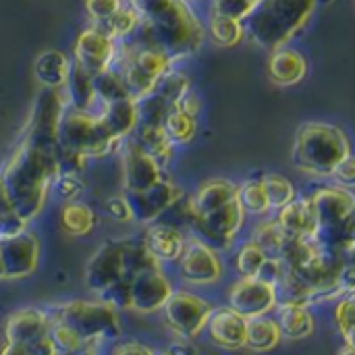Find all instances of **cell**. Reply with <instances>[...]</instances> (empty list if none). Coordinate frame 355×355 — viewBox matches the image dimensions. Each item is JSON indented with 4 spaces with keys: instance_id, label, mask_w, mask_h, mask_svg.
Here are the masks:
<instances>
[{
    "instance_id": "obj_29",
    "label": "cell",
    "mask_w": 355,
    "mask_h": 355,
    "mask_svg": "<svg viewBox=\"0 0 355 355\" xmlns=\"http://www.w3.org/2000/svg\"><path fill=\"white\" fill-rule=\"evenodd\" d=\"M58 223H60V229L67 235H71V237H85V235L94 233V229L98 225V216H96V212L89 206L73 200V202H67L64 208L60 210Z\"/></svg>"
},
{
    "instance_id": "obj_16",
    "label": "cell",
    "mask_w": 355,
    "mask_h": 355,
    "mask_svg": "<svg viewBox=\"0 0 355 355\" xmlns=\"http://www.w3.org/2000/svg\"><path fill=\"white\" fill-rule=\"evenodd\" d=\"M73 52H75V64L96 75L112 64L116 52V40L110 37L102 27L92 23L87 29H83L77 35Z\"/></svg>"
},
{
    "instance_id": "obj_39",
    "label": "cell",
    "mask_w": 355,
    "mask_h": 355,
    "mask_svg": "<svg viewBox=\"0 0 355 355\" xmlns=\"http://www.w3.org/2000/svg\"><path fill=\"white\" fill-rule=\"evenodd\" d=\"M27 223H23L19 218V214L12 210L4 189H2V183H0V239L2 237H8V235H15L19 231L25 229Z\"/></svg>"
},
{
    "instance_id": "obj_28",
    "label": "cell",
    "mask_w": 355,
    "mask_h": 355,
    "mask_svg": "<svg viewBox=\"0 0 355 355\" xmlns=\"http://www.w3.org/2000/svg\"><path fill=\"white\" fill-rule=\"evenodd\" d=\"M281 339H283L281 329H279L277 320L268 318V314L248 318L245 347H250L254 352H268V349H275L281 343Z\"/></svg>"
},
{
    "instance_id": "obj_11",
    "label": "cell",
    "mask_w": 355,
    "mask_h": 355,
    "mask_svg": "<svg viewBox=\"0 0 355 355\" xmlns=\"http://www.w3.org/2000/svg\"><path fill=\"white\" fill-rule=\"evenodd\" d=\"M173 287L166 275L160 270V264H152L133 275L129 287V310L137 314L160 312L171 297Z\"/></svg>"
},
{
    "instance_id": "obj_22",
    "label": "cell",
    "mask_w": 355,
    "mask_h": 355,
    "mask_svg": "<svg viewBox=\"0 0 355 355\" xmlns=\"http://www.w3.org/2000/svg\"><path fill=\"white\" fill-rule=\"evenodd\" d=\"M277 324L281 329V335L289 341H304L308 339L314 329V316L310 312V306H295V304H279L277 308Z\"/></svg>"
},
{
    "instance_id": "obj_33",
    "label": "cell",
    "mask_w": 355,
    "mask_h": 355,
    "mask_svg": "<svg viewBox=\"0 0 355 355\" xmlns=\"http://www.w3.org/2000/svg\"><path fill=\"white\" fill-rule=\"evenodd\" d=\"M237 202L243 208L245 214L262 216L270 212V204L264 191V185L260 179H250L243 185L237 187Z\"/></svg>"
},
{
    "instance_id": "obj_1",
    "label": "cell",
    "mask_w": 355,
    "mask_h": 355,
    "mask_svg": "<svg viewBox=\"0 0 355 355\" xmlns=\"http://www.w3.org/2000/svg\"><path fill=\"white\" fill-rule=\"evenodd\" d=\"M206 27L193 12L189 0H171L154 15L141 19L135 37L160 48L171 60H181L202 48Z\"/></svg>"
},
{
    "instance_id": "obj_15",
    "label": "cell",
    "mask_w": 355,
    "mask_h": 355,
    "mask_svg": "<svg viewBox=\"0 0 355 355\" xmlns=\"http://www.w3.org/2000/svg\"><path fill=\"white\" fill-rule=\"evenodd\" d=\"M183 191L177 187L175 181L160 177L154 185L148 189L135 191V193H125L127 202L131 206V214L137 223L152 225L160 216L166 214V210L173 206V202L181 196Z\"/></svg>"
},
{
    "instance_id": "obj_7",
    "label": "cell",
    "mask_w": 355,
    "mask_h": 355,
    "mask_svg": "<svg viewBox=\"0 0 355 355\" xmlns=\"http://www.w3.org/2000/svg\"><path fill=\"white\" fill-rule=\"evenodd\" d=\"M52 318L46 310L25 308L12 312L4 322V347L8 355H54Z\"/></svg>"
},
{
    "instance_id": "obj_10",
    "label": "cell",
    "mask_w": 355,
    "mask_h": 355,
    "mask_svg": "<svg viewBox=\"0 0 355 355\" xmlns=\"http://www.w3.org/2000/svg\"><path fill=\"white\" fill-rule=\"evenodd\" d=\"M162 312L171 331L179 339L191 341L204 333L208 318L212 314V306L189 291H175L166 300Z\"/></svg>"
},
{
    "instance_id": "obj_47",
    "label": "cell",
    "mask_w": 355,
    "mask_h": 355,
    "mask_svg": "<svg viewBox=\"0 0 355 355\" xmlns=\"http://www.w3.org/2000/svg\"><path fill=\"white\" fill-rule=\"evenodd\" d=\"M0 279H4V268H2V258H0Z\"/></svg>"
},
{
    "instance_id": "obj_34",
    "label": "cell",
    "mask_w": 355,
    "mask_h": 355,
    "mask_svg": "<svg viewBox=\"0 0 355 355\" xmlns=\"http://www.w3.org/2000/svg\"><path fill=\"white\" fill-rule=\"evenodd\" d=\"M92 81H94V89H96V96L102 104H108V102H114V100H123V98H129L127 89H125V83L121 79V75L108 67L96 75H92Z\"/></svg>"
},
{
    "instance_id": "obj_36",
    "label": "cell",
    "mask_w": 355,
    "mask_h": 355,
    "mask_svg": "<svg viewBox=\"0 0 355 355\" xmlns=\"http://www.w3.org/2000/svg\"><path fill=\"white\" fill-rule=\"evenodd\" d=\"M266 258H268V254L258 243L248 241L239 248V252L235 256V270L239 277H258Z\"/></svg>"
},
{
    "instance_id": "obj_5",
    "label": "cell",
    "mask_w": 355,
    "mask_h": 355,
    "mask_svg": "<svg viewBox=\"0 0 355 355\" xmlns=\"http://www.w3.org/2000/svg\"><path fill=\"white\" fill-rule=\"evenodd\" d=\"M123 139L114 137L98 114L77 110L73 106L64 108L58 123V148L62 152L79 154L83 158H102L119 150Z\"/></svg>"
},
{
    "instance_id": "obj_13",
    "label": "cell",
    "mask_w": 355,
    "mask_h": 355,
    "mask_svg": "<svg viewBox=\"0 0 355 355\" xmlns=\"http://www.w3.org/2000/svg\"><path fill=\"white\" fill-rule=\"evenodd\" d=\"M119 148L123 158V193L148 189L162 177V166L135 141V137H125Z\"/></svg>"
},
{
    "instance_id": "obj_44",
    "label": "cell",
    "mask_w": 355,
    "mask_h": 355,
    "mask_svg": "<svg viewBox=\"0 0 355 355\" xmlns=\"http://www.w3.org/2000/svg\"><path fill=\"white\" fill-rule=\"evenodd\" d=\"M331 177L339 183V185H345V187H352L355 183V160L354 156H347L345 160H341L335 168H333V173H331Z\"/></svg>"
},
{
    "instance_id": "obj_6",
    "label": "cell",
    "mask_w": 355,
    "mask_h": 355,
    "mask_svg": "<svg viewBox=\"0 0 355 355\" xmlns=\"http://www.w3.org/2000/svg\"><path fill=\"white\" fill-rule=\"evenodd\" d=\"M52 322H62L83 337L96 354L106 341L121 337V322L116 310L106 302H71L54 306L50 312Z\"/></svg>"
},
{
    "instance_id": "obj_21",
    "label": "cell",
    "mask_w": 355,
    "mask_h": 355,
    "mask_svg": "<svg viewBox=\"0 0 355 355\" xmlns=\"http://www.w3.org/2000/svg\"><path fill=\"white\" fill-rule=\"evenodd\" d=\"M268 73L277 85H295V83L306 79L308 60L302 52L287 48V46H281V48L272 50Z\"/></svg>"
},
{
    "instance_id": "obj_38",
    "label": "cell",
    "mask_w": 355,
    "mask_h": 355,
    "mask_svg": "<svg viewBox=\"0 0 355 355\" xmlns=\"http://www.w3.org/2000/svg\"><path fill=\"white\" fill-rule=\"evenodd\" d=\"M354 293H345L339 297L337 310H335V320L339 327V333L347 345V349L354 352V331H355V320H354Z\"/></svg>"
},
{
    "instance_id": "obj_40",
    "label": "cell",
    "mask_w": 355,
    "mask_h": 355,
    "mask_svg": "<svg viewBox=\"0 0 355 355\" xmlns=\"http://www.w3.org/2000/svg\"><path fill=\"white\" fill-rule=\"evenodd\" d=\"M52 187L56 189V193L67 200V202H73L77 200L83 189H85V183L81 181V173H58Z\"/></svg>"
},
{
    "instance_id": "obj_37",
    "label": "cell",
    "mask_w": 355,
    "mask_h": 355,
    "mask_svg": "<svg viewBox=\"0 0 355 355\" xmlns=\"http://www.w3.org/2000/svg\"><path fill=\"white\" fill-rule=\"evenodd\" d=\"M285 231L281 229V225L275 220H264L260 225L254 227V233H252V241L258 243L268 256H277L283 241H285Z\"/></svg>"
},
{
    "instance_id": "obj_20",
    "label": "cell",
    "mask_w": 355,
    "mask_h": 355,
    "mask_svg": "<svg viewBox=\"0 0 355 355\" xmlns=\"http://www.w3.org/2000/svg\"><path fill=\"white\" fill-rule=\"evenodd\" d=\"M144 245L158 262H177L181 258L187 241L177 225L158 223L148 229V233L144 237Z\"/></svg>"
},
{
    "instance_id": "obj_32",
    "label": "cell",
    "mask_w": 355,
    "mask_h": 355,
    "mask_svg": "<svg viewBox=\"0 0 355 355\" xmlns=\"http://www.w3.org/2000/svg\"><path fill=\"white\" fill-rule=\"evenodd\" d=\"M139 23H141V17L139 12L129 4V6H121L110 19H106L104 23H94L98 27H102L110 37H114L116 42L121 40H129L137 33L139 29Z\"/></svg>"
},
{
    "instance_id": "obj_35",
    "label": "cell",
    "mask_w": 355,
    "mask_h": 355,
    "mask_svg": "<svg viewBox=\"0 0 355 355\" xmlns=\"http://www.w3.org/2000/svg\"><path fill=\"white\" fill-rule=\"evenodd\" d=\"M260 181H262V185H264V191H266L270 210L283 208L285 204H289V202L297 196L293 183H291L289 179H285L283 175H264Z\"/></svg>"
},
{
    "instance_id": "obj_26",
    "label": "cell",
    "mask_w": 355,
    "mask_h": 355,
    "mask_svg": "<svg viewBox=\"0 0 355 355\" xmlns=\"http://www.w3.org/2000/svg\"><path fill=\"white\" fill-rule=\"evenodd\" d=\"M137 137L135 141L160 164H168L175 152V144L166 135L162 123H137Z\"/></svg>"
},
{
    "instance_id": "obj_14",
    "label": "cell",
    "mask_w": 355,
    "mask_h": 355,
    "mask_svg": "<svg viewBox=\"0 0 355 355\" xmlns=\"http://www.w3.org/2000/svg\"><path fill=\"white\" fill-rule=\"evenodd\" d=\"M229 306L243 318L270 314L277 308V289L258 277H241L229 291Z\"/></svg>"
},
{
    "instance_id": "obj_8",
    "label": "cell",
    "mask_w": 355,
    "mask_h": 355,
    "mask_svg": "<svg viewBox=\"0 0 355 355\" xmlns=\"http://www.w3.org/2000/svg\"><path fill=\"white\" fill-rule=\"evenodd\" d=\"M135 275L131 264V239H114L104 243L87 262L85 283L94 295H102L112 285L131 281Z\"/></svg>"
},
{
    "instance_id": "obj_25",
    "label": "cell",
    "mask_w": 355,
    "mask_h": 355,
    "mask_svg": "<svg viewBox=\"0 0 355 355\" xmlns=\"http://www.w3.org/2000/svg\"><path fill=\"white\" fill-rule=\"evenodd\" d=\"M64 94H67V102L69 106L83 110V112H92L98 96L94 89V81H92V73H87L85 69H81L79 64L71 62V73L69 79L64 83Z\"/></svg>"
},
{
    "instance_id": "obj_23",
    "label": "cell",
    "mask_w": 355,
    "mask_h": 355,
    "mask_svg": "<svg viewBox=\"0 0 355 355\" xmlns=\"http://www.w3.org/2000/svg\"><path fill=\"white\" fill-rule=\"evenodd\" d=\"M98 116L114 137L125 139L137 127V104L133 98L114 100V102L102 104V112Z\"/></svg>"
},
{
    "instance_id": "obj_4",
    "label": "cell",
    "mask_w": 355,
    "mask_h": 355,
    "mask_svg": "<svg viewBox=\"0 0 355 355\" xmlns=\"http://www.w3.org/2000/svg\"><path fill=\"white\" fill-rule=\"evenodd\" d=\"M312 204L316 210V239L320 245L341 252L345 256L352 254L355 243L354 235V196L339 187H322L312 196Z\"/></svg>"
},
{
    "instance_id": "obj_30",
    "label": "cell",
    "mask_w": 355,
    "mask_h": 355,
    "mask_svg": "<svg viewBox=\"0 0 355 355\" xmlns=\"http://www.w3.org/2000/svg\"><path fill=\"white\" fill-rule=\"evenodd\" d=\"M208 35L216 46L233 48L243 40L245 27H243V21H237L233 17H227V15L212 10L208 17Z\"/></svg>"
},
{
    "instance_id": "obj_43",
    "label": "cell",
    "mask_w": 355,
    "mask_h": 355,
    "mask_svg": "<svg viewBox=\"0 0 355 355\" xmlns=\"http://www.w3.org/2000/svg\"><path fill=\"white\" fill-rule=\"evenodd\" d=\"M104 210L106 214L116 220V223H127V220H133V214H131V206L127 202V196L121 193V196H112L104 202Z\"/></svg>"
},
{
    "instance_id": "obj_9",
    "label": "cell",
    "mask_w": 355,
    "mask_h": 355,
    "mask_svg": "<svg viewBox=\"0 0 355 355\" xmlns=\"http://www.w3.org/2000/svg\"><path fill=\"white\" fill-rule=\"evenodd\" d=\"M245 212L239 206L237 198L206 212V214H196L189 220V229H193L196 237L210 245L212 250H229L235 243L237 233L243 227Z\"/></svg>"
},
{
    "instance_id": "obj_42",
    "label": "cell",
    "mask_w": 355,
    "mask_h": 355,
    "mask_svg": "<svg viewBox=\"0 0 355 355\" xmlns=\"http://www.w3.org/2000/svg\"><path fill=\"white\" fill-rule=\"evenodd\" d=\"M121 6H123V0H85V10H87L92 23H104Z\"/></svg>"
},
{
    "instance_id": "obj_12",
    "label": "cell",
    "mask_w": 355,
    "mask_h": 355,
    "mask_svg": "<svg viewBox=\"0 0 355 355\" xmlns=\"http://www.w3.org/2000/svg\"><path fill=\"white\" fill-rule=\"evenodd\" d=\"M0 258L4 268V279L17 281L35 272L40 262V239L23 229L15 235L0 239Z\"/></svg>"
},
{
    "instance_id": "obj_45",
    "label": "cell",
    "mask_w": 355,
    "mask_h": 355,
    "mask_svg": "<svg viewBox=\"0 0 355 355\" xmlns=\"http://www.w3.org/2000/svg\"><path fill=\"white\" fill-rule=\"evenodd\" d=\"M168 2H171V0H129V4L139 12L141 19L154 15L156 10H160V8H162L164 4H168Z\"/></svg>"
},
{
    "instance_id": "obj_46",
    "label": "cell",
    "mask_w": 355,
    "mask_h": 355,
    "mask_svg": "<svg viewBox=\"0 0 355 355\" xmlns=\"http://www.w3.org/2000/svg\"><path fill=\"white\" fill-rule=\"evenodd\" d=\"M112 354H119V355H152L154 354V349H150V347H146L144 343H139V341H121V343H116L114 347H112Z\"/></svg>"
},
{
    "instance_id": "obj_41",
    "label": "cell",
    "mask_w": 355,
    "mask_h": 355,
    "mask_svg": "<svg viewBox=\"0 0 355 355\" xmlns=\"http://www.w3.org/2000/svg\"><path fill=\"white\" fill-rule=\"evenodd\" d=\"M258 2L260 0H214L212 10L227 15V17H233L237 21H245L248 15L258 6Z\"/></svg>"
},
{
    "instance_id": "obj_2",
    "label": "cell",
    "mask_w": 355,
    "mask_h": 355,
    "mask_svg": "<svg viewBox=\"0 0 355 355\" xmlns=\"http://www.w3.org/2000/svg\"><path fill=\"white\" fill-rule=\"evenodd\" d=\"M314 6L316 0H260L243 27L258 46L277 50L308 23Z\"/></svg>"
},
{
    "instance_id": "obj_3",
    "label": "cell",
    "mask_w": 355,
    "mask_h": 355,
    "mask_svg": "<svg viewBox=\"0 0 355 355\" xmlns=\"http://www.w3.org/2000/svg\"><path fill=\"white\" fill-rule=\"evenodd\" d=\"M352 156L347 135L329 123H306L297 129L291 160L295 168L312 177H331L333 168Z\"/></svg>"
},
{
    "instance_id": "obj_24",
    "label": "cell",
    "mask_w": 355,
    "mask_h": 355,
    "mask_svg": "<svg viewBox=\"0 0 355 355\" xmlns=\"http://www.w3.org/2000/svg\"><path fill=\"white\" fill-rule=\"evenodd\" d=\"M33 73L42 87H64L71 73V60L60 50H46L35 58Z\"/></svg>"
},
{
    "instance_id": "obj_18",
    "label": "cell",
    "mask_w": 355,
    "mask_h": 355,
    "mask_svg": "<svg viewBox=\"0 0 355 355\" xmlns=\"http://www.w3.org/2000/svg\"><path fill=\"white\" fill-rule=\"evenodd\" d=\"M245 324L248 318H243L239 312L229 308H212V314L208 318V335L210 341L223 349H241L245 347Z\"/></svg>"
},
{
    "instance_id": "obj_19",
    "label": "cell",
    "mask_w": 355,
    "mask_h": 355,
    "mask_svg": "<svg viewBox=\"0 0 355 355\" xmlns=\"http://www.w3.org/2000/svg\"><path fill=\"white\" fill-rule=\"evenodd\" d=\"M277 223L285 231L287 237H314L316 235V210L310 198H293L289 204L279 208Z\"/></svg>"
},
{
    "instance_id": "obj_17",
    "label": "cell",
    "mask_w": 355,
    "mask_h": 355,
    "mask_svg": "<svg viewBox=\"0 0 355 355\" xmlns=\"http://www.w3.org/2000/svg\"><path fill=\"white\" fill-rule=\"evenodd\" d=\"M177 262L181 279L189 285H212L223 277V262L216 250L200 239L187 243Z\"/></svg>"
},
{
    "instance_id": "obj_27",
    "label": "cell",
    "mask_w": 355,
    "mask_h": 355,
    "mask_svg": "<svg viewBox=\"0 0 355 355\" xmlns=\"http://www.w3.org/2000/svg\"><path fill=\"white\" fill-rule=\"evenodd\" d=\"M237 198V185L231 183L229 179H210L200 187V191L191 198L193 202V212L196 214H206L231 200Z\"/></svg>"
},
{
    "instance_id": "obj_31",
    "label": "cell",
    "mask_w": 355,
    "mask_h": 355,
    "mask_svg": "<svg viewBox=\"0 0 355 355\" xmlns=\"http://www.w3.org/2000/svg\"><path fill=\"white\" fill-rule=\"evenodd\" d=\"M162 127L175 146H187L196 137V131H198L196 114L187 112L181 106L166 112V116L162 119Z\"/></svg>"
}]
</instances>
